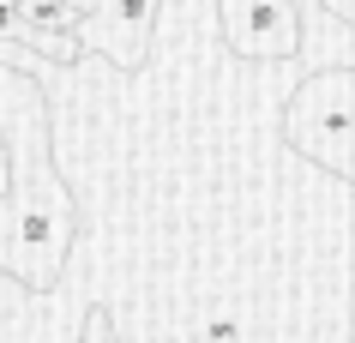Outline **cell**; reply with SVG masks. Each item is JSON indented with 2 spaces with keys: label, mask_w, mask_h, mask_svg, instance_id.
I'll return each instance as SVG.
<instances>
[{
  "label": "cell",
  "mask_w": 355,
  "mask_h": 343,
  "mask_svg": "<svg viewBox=\"0 0 355 343\" xmlns=\"http://www.w3.org/2000/svg\"><path fill=\"white\" fill-rule=\"evenodd\" d=\"M349 91H355V78L343 60L319 67L313 78H301V91L289 96V114H283V139L337 181H349L355 169L349 163Z\"/></svg>",
  "instance_id": "obj_1"
},
{
  "label": "cell",
  "mask_w": 355,
  "mask_h": 343,
  "mask_svg": "<svg viewBox=\"0 0 355 343\" xmlns=\"http://www.w3.org/2000/svg\"><path fill=\"white\" fill-rule=\"evenodd\" d=\"M78 343H114V325H109V307H91L85 313V337Z\"/></svg>",
  "instance_id": "obj_4"
},
{
  "label": "cell",
  "mask_w": 355,
  "mask_h": 343,
  "mask_svg": "<svg viewBox=\"0 0 355 343\" xmlns=\"http://www.w3.org/2000/svg\"><path fill=\"white\" fill-rule=\"evenodd\" d=\"M241 337V319H235V313H211L205 319V343H235Z\"/></svg>",
  "instance_id": "obj_5"
},
{
  "label": "cell",
  "mask_w": 355,
  "mask_h": 343,
  "mask_svg": "<svg viewBox=\"0 0 355 343\" xmlns=\"http://www.w3.org/2000/svg\"><path fill=\"white\" fill-rule=\"evenodd\" d=\"M319 6H325L337 24H349V12H355V0H319Z\"/></svg>",
  "instance_id": "obj_6"
},
{
  "label": "cell",
  "mask_w": 355,
  "mask_h": 343,
  "mask_svg": "<svg viewBox=\"0 0 355 343\" xmlns=\"http://www.w3.org/2000/svg\"><path fill=\"white\" fill-rule=\"evenodd\" d=\"M223 37L247 60H289L301 49V19L289 0H223Z\"/></svg>",
  "instance_id": "obj_3"
},
{
  "label": "cell",
  "mask_w": 355,
  "mask_h": 343,
  "mask_svg": "<svg viewBox=\"0 0 355 343\" xmlns=\"http://www.w3.org/2000/svg\"><path fill=\"white\" fill-rule=\"evenodd\" d=\"M78 12V42L103 49L121 67H139L150 49V24H157V0H73Z\"/></svg>",
  "instance_id": "obj_2"
}]
</instances>
